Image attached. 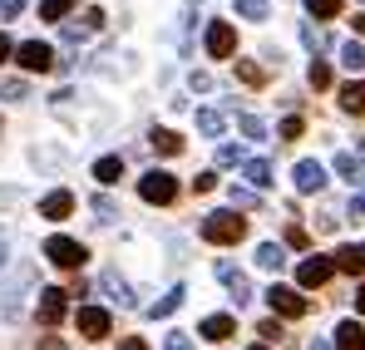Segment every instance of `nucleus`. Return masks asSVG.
Here are the masks:
<instances>
[{"label": "nucleus", "mask_w": 365, "mask_h": 350, "mask_svg": "<svg viewBox=\"0 0 365 350\" xmlns=\"http://www.w3.org/2000/svg\"><path fill=\"white\" fill-rule=\"evenodd\" d=\"M197 336H202V341H232V336H237V321H232V316H207V321L197 326Z\"/></svg>", "instance_id": "13"}, {"label": "nucleus", "mask_w": 365, "mask_h": 350, "mask_svg": "<svg viewBox=\"0 0 365 350\" xmlns=\"http://www.w3.org/2000/svg\"><path fill=\"white\" fill-rule=\"evenodd\" d=\"M282 262H287V252H282L277 242H262V247H257V267H262V272H282Z\"/></svg>", "instance_id": "18"}, {"label": "nucleus", "mask_w": 365, "mask_h": 350, "mask_svg": "<svg viewBox=\"0 0 365 350\" xmlns=\"http://www.w3.org/2000/svg\"><path fill=\"white\" fill-rule=\"evenodd\" d=\"M25 94H30L25 79H5V84H0V99H25Z\"/></svg>", "instance_id": "31"}, {"label": "nucleus", "mask_w": 365, "mask_h": 350, "mask_svg": "<svg viewBox=\"0 0 365 350\" xmlns=\"http://www.w3.org/2000/svg\"><path fill=\"white\" fill-rule=\"evenodd\" d=\"M232 50H237V30H232L227 20H212V25H207V55L227 59Z\"/></svg>", "instance_id": "7"}, {"label": "nucleus", "mask_w": 365, "mask_h": 350, "mask_svg": "<svg viewBox=\"0 0 365 350\" xmlns=\"http://www.w3.org/2000/svg\"><path fill=\"white\" fill-rule=\"evenodd\" d=\"M237 15L242 20H267V0H237Z\"/></svg>", "instance_id": "27"}, {"label": "nucleus", "mask_w": 365, "mask_h": 350, "mask_svg": "<svg viewBox=\"0 0 365 350\" xmlns=\"http://www.w3.org/2000/svg\"><path fill=\"white\" fill-rule=\"evenodd\" d=\"M331 267H341V272H365V242L361 247H341Z\"/></svg>", "instance_id": "17"}, {"label": "nucleus", "mask_w": 365, "mask_h": 350, "mask_svg": "<svg viewBox=\"0 0 365 350\" xmlns=\"http://www.w3.org/2000/svg\"><path fill=\"white\" fill-rule=\"evenodd\" d=\"M64 40H69V45H84V40H89V25H64Z\"/></svg>", "instance_id": "36"}, {"label": "nucleus", "mask_w": 365, "mask_h": 350, "mask_svg": "<svg viewBox=\"0 0 365 350\" xmlns=\"http://www.w3.org/2000/svg\"><path fill=\"white\" fill-rule=\"evenodd\" d=\"M227 197H232V207H257V192L252 187H232Z\"/></svg>", "instance_id": "34"}, {"label": "nucleus", "mask_w": 365, "mask_h": 350, "mask_svg": "<svg viewBox=\"0 0 365 350\" xmlns=\"http://www.w3.org/2000/svg\"><path fill=\"white\" fill-rule=\"evenodd\" d=\"M351 182H361V187H365V163H356V173H351Z\"/></svg>", "instance_id": "45"}, {"label": "nucleus", "mask_w": 365, "mask_h": 350, "mask_svg": "<svg viewBox=\"0 0 365 350\" xmlns=\"http://www.w3.org/2000/svg\"><path fill=\"white\" fill-rule=\"evenodd\" d=\"M306 350H331V341H311V346H306Z\"/></svg>", "instance_id": "47"}, {"label": "nucleus", "mask_w": 365, "mask_h": 350, "mask_svg": "<svg viewBox=\"0 0 365 350\" xmlns=\"http://www.w3.org/2000/svg\"><path fill=\"white\" fill-rule=\"evenodd\" d=\"M104 287L114 292V301H119V306H133V296H128V287L119 282V272H109V277H104Z\"/></svg>", "instance_id": "29"}, {"label": "nucleus", "mask_w": 365, "mask_h": 350, "mask_svg": "<svg viewBox=\"0 0 365 350\" xmlns=\"http://www.w3.org/2000/svg\"><path fill=\"white\" fill-rule=\"evenodd\" d=\"M306 10H311L316 20H331V15L341 10V0H306Z\"/></svg>", "instance_id": "28"}, {"label": "nucleus", "mask_w": 365, "mask_h": 350, "mask_svg": "<svg viewBox=\"0 0 365 350\" xmlns=\"http://www.w3.org/2000/svg\"><path fill=\"white\" fill-rule=\"evenodd\" d=\"M252 350H267V346H252Z\"/></svg>", "instance_id": "50"}, {"label": "nucleus", "mask_w": 365, "mask_h": 350, "mask_svg": "<svg viewBox=\"0 0 365 350\" xmlns=\"http://www.w3.org/2000/svg\"><path fill=\"white\" fill-rule=\"evenodd\" d=\"M217 282L232 292V301H237V306H242L247 296H252V282H247V277L237 272V267H232V262H217Z\"/></svg>", "instance_id": "9"}, {"label": "nucleus", "mask_w": 365, "mask_h": 350, "mask_svg": "<svg viewBox=\"0 0 365 350\" xmlns=\"http://www.w3.org/2000/svg\"><path fill=\"white\" fill-rule=\"evenodd\" d=\"M192 187H197V192H212V187H217V177H212V173H197V177H192Z\"/></svg>", "instance_id": "42"}, {"label": "nucleus", "mask_w": 365, "mask_h": 350, "mask_svg": "<svg viewBox=\"0 0 365 350\" xmlns=\"http://www.w3.org/2000/svg\"><path fill=\"white\" fill-rule=\"evenodd\" d=\"M45 257H50L55 267H64V272H79V267L89 262L84 242H74V237H50V242H45Z\"/></svg>", "instance_id": "2"}, {"label": "nucleus", "mask_w": 365, "mask_h": 350, "mask_svg": "<svg viewBox=\"0 0 365 350\" xmlns=\"http://www.w3.org/2000/svg\"><path fill=\"white\" fill-rule=\"evenodd\" d=\"M242 173H247V182H252V187H272V182H277V168H272L267 158H247Z\"/></svg>", "instance_id": "15"}, {"label": "nucleus", "mask_w": 365, "mask_h": 350, "mask_svg": "<svg viewBox=\"0 0 365 350\" xmlns=\"http://www.w3.org/2000/svg\"><path fill=\"white\" fill-rule=\"evenodd\" d=\"M79 0H40V20H64Z\"/></svg>", "instance_id": "24"}, {"label": "nucleus", "mask_w": 365, "mask_h": 350, "mask_svg": "<svg viewBox=\"0 0 365 350\" xmlns=\"http://www.w3.org/2000/svg\"><path fill=\"white\" fill-rule=\"evenodd\" d=\"M119 350H148V341H143V336H123Z\"/></svg>", "instance_id": "44"}, {"label": "nucleus", "mask_w": 365, "mask_h": 350, "mask_svg": "<svg viewBox=\"0 0 365 350\" xmlns=\"http://www.w3.org/2000/svg\"><path fill=\"white\" fill-rule=\"evenodd\" d=\"M94 177H99L104 187H114L123 177V158H99V163H94Z\"/></svg>", "instance_id": "20"}, {"label": "nucleus", "mask_w": 365, "mask_h": 350, "mask_svg": "<svg viewBox=\"0 0 365 350\" xmlns=\"http://www.w3.org/2000/svg\"><path fill=\"white\" fill-rule=\"evenodd\" d=\"M351 25H356V30H361V35H365V10H361V15H356V20H351Z\"/></svg>", "instance_id": "48"}, {"label": "nucleus", "mask_w": 365, "mask_h": 350, "mask_svg": "<svg viewBox=\"0 0 365 350\" xmlns=\"http://www.w3.org/2000/svg\"><path fill=\"white\" fill-rule=\"evenodd\" d=\"M257 336H267V341H282V326H277V321H262V326H257Z\"/></svg>", "instance_id": "39"}, {"label": "nucleus", "mask_w": 365, "mask_h": 350, "mask_svg": "<svg viewBox=\"0 0 365 350\" xmlns=\"http://www.w3.org/2000/svg\"><path fill=\"white\" fill-rule=\"evenodd\" d=\"M311 89H331V64H311Z\"/></svg>", "instance_id": "30"}, {"label": "nucleus", "mask_w": 365, "mask_h": 350, "mask_svg": "<svg viewBox=\"0 0 365 350\" xmlns=\"http://www.w3.org/2000/svg\"><path fill=\"white\" fill-rule=\"evenodd\" d=\"M341 64H346L351 74H361V69H365V45H361V40H346V45H341Z\"/></svg>", "instance_id": "21"}, {"label": "nucleus", "mask_w": 365, "mask_h": 350, "mask_svg": "<svg viewBox=\"0 0 365 350\" xmlns=\"http://www.w3.org/2000/svg\"><path fill=\"white\" fill-rule=\"evenodd\" d=\"M331 350H365L361 321H341V326H336V346H331Z\"/></svg>", "instance_id": "14"}, {"label": "nucleus", "mask_w": 365, "mask_h": 350, "mask_svg": "<svg viewBox=\"0 0 365 350\" xmlns=\"http://www.w3.org/2000/svg\"><path fill=\"white\" fill-rule=\"evenodd\" d=\"M217 163H227V168L242 163V148H237V143H222V148H217Z\"/></svg>", "instance_id": "35"}, {"label": "nucleus", "mask_w": 365, "mask_h": 350, "mask_svg": "<svg viewBox=\"0 0 365 350\" xmlns=\"http://www.w3.org/2000/svg\"><path fill=\"white\" fill-rule=\"evenodd\" d=\"M197 133L217 138V133H222V114H217V109H202V114H197Z\"/></svg>", "instance_id": "25"}, {"label": "nucleus", "mask_w": 365, "mask_h": 350, "mask_svg": "<svg viewBox=\"0 0 365 350\" xmlns=\"http://www.w3.org/2000/svg\"><path fill=\"white\" fill-rule=\"evenodd\" d=\"M237 128H242L247 138H267V123H262L257 114H237Z\"/></svg>", "instance_id": "26"}, {"label": "nucleus", "mask_w": 365, "mask_h": 350, "mask_svg": "<svg viewBox=\"0 0 365 350\" xmlns=\"http://www.w3.org/2000/svg\"><path fill=\"white\" fill-rule=\"evenodd\" d=\"M336 173L351 177V173H356V158H351V153H341V158H336Z\"/></svg>", "instance_id": "41"}, {"label": "nucleus", "mask_w": 365, "mask_h": 350, "mask_svg": "<svg viewBox=\"0 0 365 350\" xmlns=\"http://www.w3.org/2000/svg\"><path fill=\"white\" fill-rule=\"evenodd\" d=\"M15 64L30 69V74H50V69H55V50L40 45V40H25V45L15 50Z\"/></svg>", "instance_id": "5"}, {"label": "nucleus", "mask_w": 365, "mask_h": 350, "mask_svg": "<svg viewBox=\"0 0 365 350\" xmlns=\"http://www.w3.org/2000/svg\"><path fill=\"white\" fill-rule=\"evenodd\" d=\"M20 10H25V0H0V15H5V20H15Z\"/></svg>", "instance_id": "40"}, {"label": "nucleus", "mask_w": 365, "mask_h": 350, "mask_svg": "<svg viewBox=\"0 0 365 350\" xmlns=\"http://www.w3.org/2000/svg\"><path fill=\"white\" fill-rule=\"evenodd\" d=\"M64 296H69V292H60V287H45V292H40V321H45V326H60Z\"/></svg>", "instance_id": "11"}, {"label": "nucleus", "mask_w": 365, "mask_h": 350, "mask_svg": "<svg viewBox=\"0 0 365 350\" xmlns=\"http://www.w3.org/2000/svg\"><path fill=\"white\" fill-rule=\"evenodd\" d=\"M237 79H242L247 89H262V84H267V69L252 64V59H237Z\"/></svg>", "instance_id": "23"}, {"label": "nucleus", "mask_w": 365, "mask_h": 350, "mask_svg": "<svg viewBox=\"0 0 365 350\" xmlns=\"http://www.w3.org/2000/svg\"><path fill=\"white\" fill-rule=\"evenodd\" d=\"M74 326H79V336H84V341H104L114 321H109V311H99V306H79Z\"/></svg>", "instance_id": "6"}, {"label": "nucleus", "mask_w": 365, "mask_h": 350, "mask_svg": "<svg viewBox=\"0 0 365 350\" xmlns=\"http://www.w3.org/2000/svg\"><path fill=\"white\" fill-rule=\"evenodd\" d=\"M302 40H306V50H316V55L326 50V35H321L316 25H306V30H302Z\"/></svg>", "instance_id": "32"}, {"label": "nucleus", "mask_w": 365, "mask_h": 350, "mask_svg": "<svg viewBox=\"0 0 365 350\" xmlns=\"http://www.w3.org/2000/svg\"><path fill=\"white\" fill-rule=\"evenodd\" d=\"M94 212H99V222H114V217H119V207H114L109 197H99V202H94Z\"/></svg>", "instance_id": "37"}, {"label": "nucleus", "mask_w": 365, "mask_h": 350, "mask_svg": "<svg viewBox=\"0 0 365 350\" xmlns=\"http://www.w3.org/2000/svg\"><path fill=\"white\" fill-rule=\"evenodd\" d=\"M5 59H10V40L0 35V64H5Z\"/></svg>", "instance_id": "46"}, {"label": "nucleus", "mask_w": 365, "mask_h": 350, "mask_svg": "<svg viewBox=\"0 0 365 350\" xmlns=\"http://www.w3.org/2000/svg\"><path fill=\"white\" fill-rule=\"evenodd\" d=\"M138 192H143V202H173L178 197V177L173 173H163V168H153V173H143L138 177Z\"/></svg>", "instance_id": "3"}, {"label": "nucleus", "mask_w": 365, "mask_h": 350, "mask_svg": "<svg viewBox=\"0 0 365 350\" xmlns=\"http://www.w3.org/2000/svg\"><path fill=\"white\" fill-rule=\"evenodd\" d=\"M331 272H336V267H331L326 257H311V262H302L297 282H302V287H326V282H331Z\"/></svg>", "instance_id": "12"}, {"label": "nucleus", "mask_w": 365, "mask_h": 350, "mask_svg": "<svg viewBox=\"0 0 365 350\" xmlns=\"http://www.w3.org/2000/svg\"><path fill=\"white\" fill-rule=\"evenodd\" d=\"M267 306H272L277 316H292V321L306 316V296L297 292V287H282V282H272V287H267Z\"/></svg>", "instance_id": "4"}, {"label": "nucleus", "mask_w": 365, "mask_h": 350, "mask_svg": "<svg viewBox=\"0 0 365 350\" xmlns=\"http://www.w3.org/2000/svg\"><path fill=\"white\" fill-rule=\"evenodd\" d=\"M182 296H187V292H182V287H173V292L163 296V301H153V306H148V316H153V321H168V316H173V311L182 306Z\"/></svg>", "instance_id": "19"}, {"label": "nucleus", "mask_w": 365, "mask_h": 350, "mask_svg": "<svg viewBox=\"0 0 365 350\" xmlns=\"http://www.w3.org/2000/svg\"><path fill=\"white\" fill-rule=\"evenodd\" d=\"M163 350H192V336H187V331H173V336H168V346Z\"/></svg>", "instance_id": "38"}, {"label": "nucleus", "mask_w": 365, "mask_h": 350, "mask_svg": "<svg viewBox=\"0 0 365 350\" xmlns=\"http://www.w3.org/2000/svg\"><path fill=\"white\" fill-rule=\"evenodd\" d=\"M74 212V192L69 187H60V192H50L45 202H40V217H50V222H64Z\"/></svg>", "instance_id": "10"}, {"label": "nucleus", "mask_w": 365, "mask_h": 350, "mask_svg": "<svg viewBox=\"0 0 365 350\" xmlns=\"http://www.w3.org/2000/svg\"><path fill=\"white\" fill-rule=\"evenodd\" d=\"M247 237V222L237 212H207L202 217V242H212V247H237Z\"/></svg>", "instance_id": "1"}, {"label": "nucleus", "mask_w": 365, "mask_h": 350, "mask_svg": "<svg viewBox=\"0 0 365 350\" xmlns=\"http://www.w3.org/2000/svg\"><path fill=\"white\" fill-rule=\"evenodd\" d=\"M302 128H306V123H302L297 114H292V118H282V128H277V133H282V138L292 143V138H302Z\"/></svg>", "instance_id": "33"}, {"label": "nucleus", "mask_w": 365, "mask_h": 350, "mask_svg": "<svg viewBox=\"0 0 365 350\" xmlns=\"http://www.w3.org/2000/svg\"><path fill=\"white\" fill-rule=\"evenodd\" d=\"M356 311H365V287H361V292H356Z\"/></svg>", "instance_id": "49"}, {"label": "nucleus", "mask_w": 365, "mask_h": 350, "mask_svg": "<svg viewBox=\"0 0 365 350\" xmlns=\"http://www.w3.org/2000/svg\"><path fill=\"white\" fill-rule=\"evenodd\" d=\"M153 148H158L163 158H173V153H182V138L173 128H153Z\"/></svg>", "instance_id": "22"}, {"label": "nucleus", "mask_w": 365, "mask_h": 350, "mask_svg": "<svg viewBox=\"0 0 365 350\" xmlns=\"http://www.w3.org/2000/svg\"><path fill=\"white\" fill-rule=\"evenodd\" d=\"M351 217H356V222H365V192H356V197H351Z\"/></svg>", "instance_id": "43"}, {"label": "nucleus", "mask_w": 365, "mask_h": 350, "mask_svg": "<svg viewBox=\"0 0 365 350\" xmlns=\"http://www.w3.org/2000/svg\"><path fill=\"white\" fill-rule=\"evenodd\" d=\"M292 177H297V192H321V187H326V168H321L316 158H302Z\"/></svg>", "instance_id": "8"}, {"label": "nucleus", "mask_w": 365, "mask_h": 350, "mask_svg": "<svg viewBox=\"0 0 365 350\" xmlns=\"http://www.w3.org/2000/svg\"><path fill=\"white\" fill-rule=\"evenodd\" d=\"M341 109H346V114H365V79L341 84Z\"/></svg>", "instance_id": "16"}]
</instances>
